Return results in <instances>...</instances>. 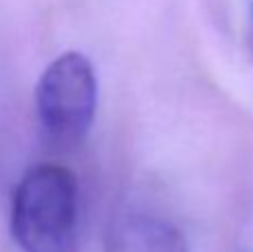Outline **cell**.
Segmentation results:
<instances>
[{
    "label": "cell",
    "mask_w": 253,
    "mask_h": 252,
    "mask_svg": "<svg viewBox=\"0 0 253 252\" xmlns=\"http://www.w3.org/2000/svg\"><path fill=\"white\" fill-rule=\"evenodd\" d=\"M105 252H189V246L167 219L149 212H120L107 228Z\"/></svg>",
    "instance_id": "3"
},
{
    "label": "cell",
    "mask_w": 253,
    "mask_h": 252,
    "mask_svg": "<svg viewBox=\"0 0 253 252\" xmlns=\"http://www.w3.org/2000/svg\"><path fill=\"white\" fill-rule=\"evenodd\" d=\"M9 228L20 252H80V188L69 168L38 163L11 194Z\"/></svg>",
    "instance_id": "1"
},
{
    "label": "cell",
    "mask_w": 253,
    "mask_h": 252,
    "mask_svg": "<svg viewBox=\"0 0 253 252\" xmlns=\"http://www.w3.org/2000/svg\"><path fill=\"white\" fill-rule=\"evenodd\" d=\"M247 47H249L253 61V0H249V4H247Z\"/></svg>",
    "instance_id": "4"
},
{
    "label": "cell",
    "mask_w": 253,
    "mask_h": 252,
    "mask_svg": "<svg viewBox=\"0 0 253 252\" xmlns=\"http://www.w3.org/2000/svg\"><path fill=\"white\" fill-rule=\"evenodd\" d=\"M36 121L44 143L71 150L87 138L96 119L98 76L83 52H65L42 69L34 92Z\"/></svg>",
    "instance_id": "2"
}]
</instances>
